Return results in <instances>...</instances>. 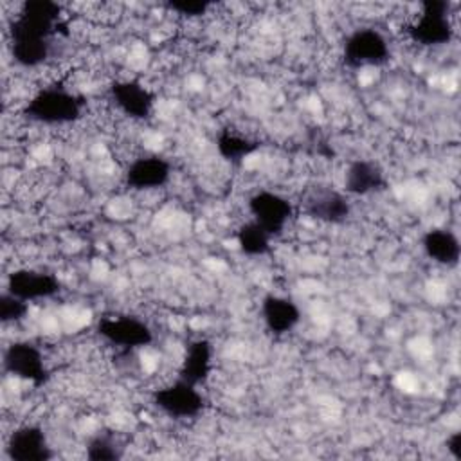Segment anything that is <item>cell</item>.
Here are the masks:
<instances>
[{
    "label": "cell",
    "mask_w": 461,
    "mask_h": 461,
    "mask_svg": "<svg viewBox=\"0 0 461 461\" xmlns=\"http://www.w3.org/2000/svg\"><path fill=\"white\" fill-rule=\"evenodd\" d=\"M151 403L169 418L191 420L203 412L207 400L200 387L175 378L151 391Z\"/></svg>",
    "instance_id": "7"
},
{
    "label": "cell",
    "mask_w": 461,
    "mask_h": 461,
    "mask_svg": "<svg viewBox=\"0 0 461 461\" xmlns=\"http://www.w3.org/2000/svg\"><path fill=\"white\" fill-rule=\"evenodd\" d=\"M2 366L5 373L34 387L43 385L50 376L43 351L29 340H14L5 346Z\"/></svg>",
    "instance_id": "8"
},
{
    "label": "cell",
    "mask_w": 461,
    "mask_h": 461,
    "mask_svg": "<svg viewBox=\"0 0 461 461\" xmlns=\"http://www.w3.org/2000/svg\"><path fill=\"white\" fill-rule=\"evenodd\" d=\"M447 452L452 459L456 461H461V432L459 430H454L447 436Z\"/></svg>",
    "instance_id": "23"
},
{
    "label": "cell",
    "mask_w": 461,
    "mask_h": 461,
    "mask_svg": "<svg viewBox=\"0 0 461 461\" xmlns=\"http://www.w3.org/2000/svg\"><path fill=\"white\" fill-rule=\"evenodd\" d=\"M387 187L384 167L373 158H353L342 175V191L348 196H369Z\"/></svg>",
    "instance_id": "14"
},
{
    "label": "cell",
    "mask_w": 461,
    "mask_h": 461,
    "mask_svg": "<svg viewBox=\"0 0 461 461\" xmlns=\"http://www.w3.org/2000/svg\"><path fill=\"white\" fill-rule=\"evenodd\" d=\"M214 146L218 155L230 164H238L259 149V142L256 139L232 128L220 130L216 133Z\"/></svg>",
    "instance_id": "19"
},
{
    "label": "cell",
    "mask_w": 461,
    "mask_h": 461,
    "mask_svg": "<svg viewBox=\"0 0 461 461\" xmlns=\"http://www.w3.org/2000/svg\"><path fill=\"white\" fill-rule=\"evenodd\" d=\"M259 315L265 328L276 337L288 335L301 322L297 303L281 294H267L259 303Z\"/></svg>",
    "instance_id": "15"
},
{
    "label": "cell",
    "mask_w": 461,
    "mask_h": 461,
    "mask_svg": "<svg viewBox=\"0 0 461 461\" xmlns=\"http://www.w3.org/2000/svg\"><path fill=\"white\" fill-rule=\"evenodd\" d=\"M112 104L131 121H146L155 110V94L139 79H115L108 86Z\"/></svg>",
    "instance_id": "10"
},
{
    "label": "cell",
    "mask_w": 461,
    "mask_h": 461,
    "mask_svg": "<svg viewBox=\"0 0 461 461\" xmlns=\"http://www.w3.org/2000/svg\"><path fill=\"white\" fill-rule=\"evenodd\" d=\"M303 212L326 225H342L351 218L353 205L349 196L333 185L313 184L304 189L301 196Z\"/></svg>",
    "instance_id": "6"
},
{
    "label": "cell",
    "mask_w": 461,
    "mask_h": 461,
    "mask_svg": "<svg viewBox=\"0 0 461 461\" xmlns=\"http://www.w3.org/2000/svg\"><path fill=\"white\" fill-rule=\"evenodd\" d=\"M29 313V303L5 292L0 297V321L4 324H16Z\"/></svg>",
    "instance_id": "21"
},
{
    "label": "cell",
    "mask_w": 461,
    "mask_h": 461,
    "mask_svg": "<svg viewBox=\"0 0 461 461\" xmlns=\"http://www.w3.org/2000/svg\"><path fill=\"white\" fill-rule=\"evenodd\" d=\"M95 331L106 344L128 353L148 348L155 340L151 326L130 313L101 317L95 324Z\"/></svg>",
    "instance_id": "5"
},
{
    "label": "cell",
    "mask_w": 461,
    "mask_h": 461,
    "mask_svg": "<svg viewBox=\"0 0 461 461\" xmlns=\"http://www.w3.org/2000/svg\"><path fill=\"white\" fill-rule=\"evenodd\" d=\"M67 29L63 9L50 0L22 4L9 22V49L14 63L23 68H38L49 61L54 38Z\"/></svg>",
    "instance_id": "1"
},
{
    "label": "cell",
    "mask_w": 461,
    "mask_h": 461,
    "mask_svg": "<svg viewBox=\"0 0 461 461\" xmlns=\"http://www.w3.org/2000/svg\"><path fill=\"white\" fill-rule=\"evenodd\" d=\"M272 240H274V236L250 218L247 221H243L236 230L238 249L241 254H245L249 258L267 256L272 249Z\"/></svg>",
    "instance_id": "20"
},
{
    "label": "cell",
    "mask_w": 461,
    "mask_h": 461,
    "mask_svg": "<svg viewBox=\"0 0 461 461\" xmlns=\"http://www.w3.org/2000/svg\"><path fill=\"white\" fill-rule=\"evenodd\" d=\"M421 249L425 256L439 267L454 268L461 258V243L454 230L447 227H432L421 236Z\"/></svg>",
    "instance_id": "17"
},
{
    "label": "cell",
    "mask_w": 461,
    "mask_h": 461,
    "mask_svg": "<svg viewBox=\"0 0 461 461\" xmlns=\"http://www.w3.org/2000/svg\"><path fill=\"white\" fill-rule=\"evenodd\" d=\"M340 58L348 68L382 67L391 59V45L382 31L364 25L346 34Z\"/></svg>",
    "instance_id": "4"
},
{
    "label": "cell",
    "mask_w": 461,
    "mask_h": 461,
    "mask_svg": "<svg viewBox=\"0 0 461 461\" xmlns=\"http://www.w3.org/2000/svg\"><path fill=\"white\" fill-rule=\"evenodd\" d=\"M85 99L61 85H49L34 92L23 106V115L43 126H67L83 117Z\"/></svg>",
    "instance_id": "2"
},
{
    "label": "cell",
    "mask_w": 461,
    "mask_h": 461,
    "mask_svg": "<svg viewBox=\"0 0 461 461\" xmlns=\"http://www.w3.org/2000/svg\"><path fill=\"white\" fill-rule=\"evenodd\" d=\"M212 367H214V348L211 340L198 337L187 342L176 371V378L200 387L209 380Z\"/></svg>",
    "instance_id": "16"
},
{
    "label": "cell",
    "mask_w": 461,
    "mask_h": 461,
    "mask_svg": "<svg viewBox=\"0 0 461 461\" xmlns=\"http://www.w3.org/2000/svg\"><path fill=\"white\" fill-rule=\"evenodd\" d=\"M250 220L267 229L274 238L281 236L294 218V203L285 194L272 189H258L247 200Z\"/></svg>",
    "instance_id": "9"
},
{
    "label": "cell",
    "mask_w": 461,
    "mask_h": 461,
    "mask_svg": "<svg viewBox=\"0 0 461 461\" xmlns=\"http://www.w3.org/2000/svg\"><path fill=\"white\" fill-rule=\"evenodd\" d=\"M5 292L27 303H34L56 297L61 292V283L52 272L22 267L7 274Z\"/></svg>",
    "instance_id": "11"
},
{
    "label": "cell",
    "mask_w": 461,
    "mask_h": 461,
    "mask_svg": "<svg viewBox=\"0 0 461 461\" xmlns=\"http://www.w3.org/2000/svg\"><path fill=\"white\" fill-rule=\"evenodd\" d=\"M173 175L171 162L155 153H146L131 158L124 167V184L133 191H155L169 184Z\"/></svg>",
    "instance_id": "12"
},
{
    "label": "cell",
    "mask_w": 461,
    "mask_h": 461,
    "mask_svg": "<svg viewBox=\"0 0 461 461\" xmlns=\"http://www.w3.org/2000/svg\"><path fill=\"white\" fill-rule=\"evenodd\" d=\"M405 34L414 45L423 49L448 45L456 36L450 4L443 0L421 2L418 14L407 23Z\"/></svg>",
    "instance_id": "3"
},
{
    "label": "cell",
    "mask_w": 461,
    "mask_h": 461,
    "mask_svg": "<svg viewBox=\"0 0 461 461\" xmlns=\"http://www.w3.org/2000/svg\"><path fill=\"white\" fill-rule=\"evenodd\" d=\"M166 7L171 13H176L184 18H200L207 14L212 5L209 2H200V0H171L166 4Z\"/></svg>",
    "instance_id": "22"
},
{
    "label": "cell",
    "mask_w": 461,
    "mask_h": 461,
    "mask_svg": "<svg viewBox=\"0 0 461 461\" xmlns=\"http://www.w3.org/2000/svg\"><path fill=\"white\" fill-rule=\"evenodd\" d=\"M5 456L11 461H49L54 457V452L41 425L22 423L7 438Z\"/></svg>",
    "instance_id": "13"
},
{
    "label": "cell",
    "mask_w": 461,
    "mask_h": 461,
    "mask_svg": "<svg viewBox=\"0 0 461 461\" xmlns=\"http://www.w3.org/2000/svg\"><path fill=\"white\" fill-rule=\"evenodd\" d=\"M126 454V439L119 430L101 429L85 441V456L90 461H117Z\"/></svg>",
    "instance_id": "18"
}]
</instances>
